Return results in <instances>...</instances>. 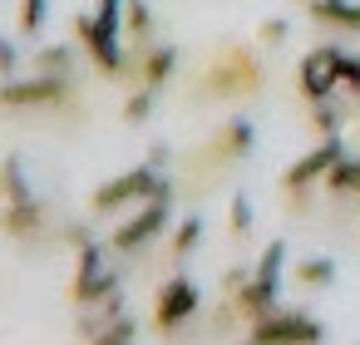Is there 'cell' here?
Wrapping results in <instances>:
<instances>
[{"label": "cell", "instance_id": "1", "mask_svg": "<svg viewBox=\"0 0 360 345\" xmlns=\"http://www.w3.org/2000/svg\"><path fill=\"white\" fill-rule=\"evenodd\" d=\"M266 89V60L262 45L247 40H217L202 60V70L188 79V104H227V99H257Z\"/></svg>", "mask_w": 360, "mask_h": 345}, {"label": "cell", "instance_id": "2", "mask_svg": "<svg viewBox=\"0 0 360 345\" xmlns=\"http://www.w3.org/2000/svg\"><path fill=\"white\" fill-rule=\"evenodd\" d=\"M252 148H257V124L252 119H227V124H217L193 153H183V163H178V197H207L237 163H247L252 158Z\"/></svg>", "mask_w": 360, "mask_h": 345}, {"label": "cell", "instance_id": "3", "mask_svg": "<svg viewBox=\"0 0 360 345\" xmlns=\"http://www.w3.org/2000/svg\"><path fill=\"white\" fill-rule=\"evenodd\" d=\"M0 193H6V207H0V232H6L15 247H35V242L60 237V217H55V207L30 188L20 153H6V163H0Z\"/></svg>", "mask_w": 360, "mask_h": 345}, {"label": "cell", "instance_id": "4", "mask_svg": "<svg viewBox=\"0 0 360 345\" xmlns=\"http://www.w3.org/2000/svg\"><path fill=\"white\" fill-rule=\"evenodd\" d=\"M70 35L79 40L84 60H94V70H99L104 79L139 84V50H134V45H124V35H119V30H104L94 11H79V15L70 20Z\"/></svg>", "mask_w": 360, "mask_h": 345}, {"label": "cell", "instance_id": "5", "mask_svg": "<svg viewBox=\"0 0 360 345\" xmlns=\"http://www.w3.org/2000/svg\"><path fill=\"white\" fill-rule=\"evenodd\" d=\"M173 197H178V178L168 173L163 188H158L148 202H139L134 217H119V227L109 232V252H114V256H139V252H148L158 237H168V227H173Z\"/></svg>", "mask_w": 360, "mask_h": 345}, {"label": "cell", "instance_id": "6", "mask_svg": "<svg viewBox=\"0 0 360 345\" xmlns=\"http://www.w3.org/2000/svg\"><path fill=\"white\" fill-rule=\"evenodd\" d=\"M114 291H124V276H119V266H109V242L75 247V271H70V286H65L70 306L79 311V306H94Z\"/></svg>", "mask_w": 360, "mask_h": 345}, {"label": "cell", "instance_id": "7", "mask_svg": "<svg viewBox=\"0 0 360 345\" xmlns=\"http://www.w3.org/2000/svg\"><path fill=\"white\" fill-rule=\"evenodd\" d=\"M163 178H168V173L143 158L139 168H129V173H119V178H104V183L89 193V212H94V217H114V212H124V207H134V202H148V197L163 188Z\"/></svg>", "mask_w": 360, "mask_h": 345}, {"label": "cell", "instance_id": "8", "mask_svg": "<svg viewBox=\"0 0 360 345\" xmlns=\"http://www.w3.org/2000/svg\"><path fill=\"white\" fill-rule=\"evenodd\" d=\"M198 315H202V291H198L193 276L173 271L168 281H158L148 320H153V330H158L163 340H178V330H183L188 320H198Z\"/></svg>", "mask_w": 360, "mask_h": 345}, {"label": "cell", "instance_id": "9", "mask_svg": "<svg viewBox=\"0 0 360 345\" xmlns=\"http://www.w3.org/2000/svg\"><path fill=\"white\" fill-rule=\"evenodd\" d=\"M0 104L11 114H20V109H75L79 104V79H65V74L0 79Z\"/></svg>", "mask_w": 360, "mask_h": 345}, {"label": "cell", "instance_id": "10", "mask_svg": "<svg viewBox=\"0 0 360 345\" xmlns=\"http://www.w3.org/2000/svg\"><path fill=\"white\" fill-rule=\"evenodd\" d=\"M252 345H321L326 340V320L301 311V306H276L271 315L247 325Z\"/></svg>", "mask_w": 360, "mask_h": 345}, {"label": "cell", "instance_id": "11", "mask_svg": "<svg viewBox=\"0 0 360 345\" xmlns=\"http://www.w3.org/2000/svg\"><path fill=\"white\" fill-rule=\"evenodd\" d=\"M345 153H350V148H345V138H340V134H330V138L311 143V148H306V153L281 173V197H286V193H316V188L326 183V173H330Z\"/></svg>", "mask_w": 360, "mask_h": 345}, {"label": "cell", "instance_id": "12", "mask_svg": "<svg viewBox=\"0 0 360 345\" xmlns=\"http://www.w3.org/2000/svg\"><path fill=\"white\" fill-rule=\"evenodd\" d=\"M296 94L306 104H321V99H335L340 94V79H335V65H330V45H316L296 60Z\"/></svg>", "mask_w": 360, "mask_h": 345}, {"label": "cell", "instance_id": "13", "mask_svg": "<svg viewBox=\"0 0 360 345\" xmlns=\"http://www.w3.org/2000/svg\"><path fill=\"white\" fill-rule=\"evenodd\" d=\"M276 291H281V276H266V271H257L237 296H232V306H237V315L252 325V320H262V315H271L281 301H276Z\"/></svg>", "mask_w": 360, "mask_h": 345}, {"label": "cell", "instance_id": "14", "mask_svg": "<svg viewBox=\"0 0 360 345\" xmlns=\"http://www.w3.org/2000/svg\"><path fill=\"white\" fill-rule=\"evenodd\" d=\"M306 15L321 30L335 35H360V0H306Z\"/></svg>", "mask_w": 360, "mask_h": 345}, {"label": "cell", "instance_id": "15", "mask_svg": "<svg viewBox=\"0 0 360 345\" xmlns=\"http://www.w3.org/2000/svg\"><path fill=\"white\" fill-rule=\"evenodd\" d=\"M178 45H168V40H158V45H148V50H139V84H153V89H163L173 74H178Z\"/></svg>", "mask_w": 360, "mask_h": 345}, {"label": "cell", "instance_id": "16", "mask_svg": "<svg viewBox=\"0 0 360 345\" xmlns=\"http://www.w3.org/2000/svg\"><path fill=\"white\" fill-rule=\"evenodd\" d=\"M124 311H129V306H124V291H114V296H104V301H94V306H79V311H75V335H79V340H94V335L109 330Z\"/></svg>", "mask_w": 360, "mask_h": 345}, {"label": "cell", "instance_id": "17", "mask_svg": "<svg viewBox=\"0 0 360 345\" xmlns=\"http://www.w3.org/2000/svg\"><path fill=\"white\" fill-rule=\"evenodd\" d=\"M124 35H129L134 50L158 45V20H153V6H148V0H129V11H124Z\"/></svg>", "mask_w": 360, "mask_h": 345}, {"label": "cell", "instance_id": "18", "mask_svg": "<svg viewBox=\"0 0 360 345\" xmlns=\"http://www.w3.org/2000/svg\"><path fill=\"white\" fill-rule=\"evenodd\" d=\"M335 276H340L335 256H301V261L291 266V281H296L301 291H326V286H335Z\"/></svg>", "mask_w": 360, "mask_h": 345}, {"label": "cell", "instance_id": "19", "mask_svg": "<svg viewBox=\"0 0 360 345\" xmlns=\"http://www.w3.org/2000/svg\"><path fill=\"white\" fill-rule=\"evenodd\" d=\"M35 74H65V79H79V55L70 45H40L35 50Z\"/></svg>", "mask_w": 360, "mask_h": 345}, {"label": "cell", "instance_id": "20", "mask_svg": "<svg viewBox=\"0 0 360 345\" xmlns=\"http://www.w3.org/2000/svg\"><path fill=\"white\" fill-rule=\"evenodd\" d=\"M153 109H158V89H153V84H134V89H129V99L119 104V124L139 129V124H148V119H153Z\"/></svg>", "mask_w": 360, "mask_h": 345}, {"label": "cell", "instance_id": "21", "mask_svg": "<svg viewBox=\"0 0 360 345\" xmlns=\"http://www.w3.org/2000/svg\"><path fill=\"white\" fill-rule=\"evenodd\" d=\"M202 232H207V227H202V217H198V212H193V217H183V222L173 227V237H168V261H173V266H183V261L193 256V247L202 242Z\"/></svg>", "mask_w": 360, "mask_h": 345}, {"label": "cell", "instance_id": "22", "mask_svg": "<svg viewBox=\"0 0 360 345\" xmlns=\"http://www.w3.org/2000/svg\"><path fill=\"white\" fill-rule=\"evenodd\" d=\"M330 65H335L340 89H350V94H355V104H360V55H355V50H345V45H330Z\"/></svg>", "mask_w": 360, "mask_h": 345}, {"label": "cell", "instance_id": "23", "mask_svg": "<svg viewBox=\"0 0 360 345\" xmlns=\"http://www.w3.org/2000/svg\"><path fill=\"white\" fill-rule=\"evenodd\" d=\"M306 114H311V129H316L321 138L340 134V124H345V109H340V99H321V104H306Z\"/></svg>", "mask_w": 360, "mask_h": 345}, {"label": "cell", "instance_id": "24", "mask_svg": "<svg viewBox=\"0 0 360 345\" xmlns=\"http://www.w3.org/2000/svg\"><path fill=\"white\" fill-rule=\"evenodd\" d=\"M45 20H50V0H20V15H15V30H20L25 40H35V35L45 30Z\"/></svg>", "mask_w": 360, "mask_h": 345}, {"label": "cell", "instance_id": "25", "mask_svg": "<svg viewBox=\"0 0 360 345\" xmlns=\"http://www.w3.org/2000/svg\"><path fill=\"white\" fill-rule=\"evenodd\" d=\"M227 237H232L237 247H242V242L252 237V202H247L242 193H237V197L227 202Z\"/></svg>", "mask_w": 360, "mask_h": 345}, {"label": "cell", "instance_id": "26", "mask_svg": "<svg viewBox=\"0 0 360 345\" xmlns=\"http://www.w3.org/2000/svg\"><path fill=\"white\" fill-rule=\"evenodd\" d=\"M134 340H139V320L124 311L109 330H99V335H94V340H84V345H134Z\"/></svg>", "mask_w": 360, "mask_h": 345}, {"label": "cell", "instance_id": "27", "mask_svg": "<svg viewBox=\"0 0 360 345\" xmlns=\"http://www.w3.org/2000/svg\"><path fill=\"white\" fill-rule=\"evenodd\" d=\"M286 35H291V20H281V15H266V20L257 25V45H262V50L286 45Z\"/></svg>", "mask_w": 360, "mask_h": 345}, {"label": "cell", "instance_id": "28", "mask_svg": "<svg viewBox=\"0 0 360 345\" xmlns=\"http://www.w3.org/2000/svg\"><path fill=\"white\" fill-rule=\"evenodd\" d=\"M257 271H266V276H281V271H286V242H281V237H271V242L262 247Z\"/></svg>", "mask_w": 360, "mask_h": 345}, {"label": "cell", "instance_id": "29", "mask_svg": "<svg viewBox=\"0 0 360 345\" xmlns=\"http://www.w3.org/2000/svg\"><path fill=\"white\" fill-rule=\"evenodd\" d=\"M252 276H257V261H252V266H247V261H237V266H227V271H222V281H217V291H222V296L232 301V296H237V291H242V286H247Z\"/></svg>", "mask_w": 360, "mask_h": 345}, {"label": "cell", "instance_id": "30", "mask_svg": "<svg viewBox=\"0 0 360 345\" xmlns=\"http://www.w3.org/2000/svg\"><path fill=\"white\" fill-rule=\"evenodd\" d=\"M124 11H129V0H94V15L104 30H119L124 35Z\"/></svg>", "mask_w": 360, "mask_h": 345}, {"label": "cell", "instance_id": "31", "mask_svg": "<svg viewBox=\"0 0 360 345\" xmlns=\"http://www.w3.org/2000/svg\"><path fill=\"white\" fill-rule=\"evenodd\" d=\"M60 242L65 247H84V242H99L89 222H60Z\"/></svg>", "mask_w": 360, "mask_h": 345}, {"label": "cell", "instance_id": "32", "mask_svg": "<svg viewBox=\"0 0 360 345\" xmlns=\"http://www.w3.org/2000/svg\"><path fill=\"white\" fill-rule=\"evenodd\" d=\"M0 79H20V50H15V40H0Z\"/></svg>", "mask_w": 360, "mask_h": 345}, {"label": "cell", "instance_id": "33", "mask_svg": "<svg viewBox=\"0 0 360 345\" xmlns=\"http://www.w3.org/2000/svg\"><path fill=\"white\" fill-rule=\"evenodd\" d=\"M148 163H153V168H168V163H173V148L153 143V148H148Z\"/></svg>", "mask_w": 360, "mask_h": 345}, {"label": "cell", "instance_id": "34", "mask_svg": "<svg viewBox=\"0 0 360 345\" xmlns=\"http://www.w3.org/2000/svg\"><path fill=\"white\" fill-rule=\"evenodd\" d=\"M237 345H252V340H237Z\"/></svg>", "mask_w": 360, "mask_h": 345}, {"label": "cell", "instance_id": "35", "mask_svg": "<svg viewBox=\"0 0 360 345\" xmlns=\"http://www.w3.org/2000/svg\"><path fill=\"white\" fill-rule=\"evenodd\" d=\"M296 6H306V0H296Z\"/></svg>", "mask_w": 360, "mask_h": 345}]
</instances>
